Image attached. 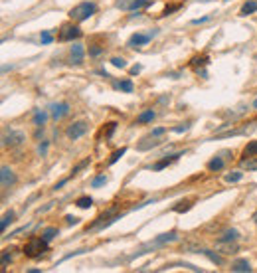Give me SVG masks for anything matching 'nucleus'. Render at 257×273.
I'll return each mask as SVG.
<instances>
[{"label": "nucleus", "mask_w": 257, "mask_h": 273, "mask_svg": "<svg viewBox=\"0 0 257 273\" xmlns=\"http://www.w3.org/2000/svg\"><path fill=\"white\" fill-rule=\"evenodd\" d=\"M174 240H178V232H176V230H172V232H168V234H160V236L154 238L152 242H148V244H144L142 248H138V250L130 256V260H134L136 256L148 254L150 250H156V248H160V246H164V244H168V242H174Z\"/></svg>", "instance_id": "1"}, {"label": "nucleus", "mask_w": 257, "mask_h": 273, "mask_svg": "<svg viewBox=\"0 0 257 273\" xmlns=\"http://www.w3.org/2000/svg\"><path fill=\"white\" fill-rule=\"evenodd\" d=\"M24 256L30 258V260H36V258H42L46 252H48V242L44 238H30L24 246Z\"/></svg>", "instance_id": "2"}, {"label": "nucleus", "mask_w": 257, "mask_h": 273, "mask_svg": "<svg viewBox=\"0 0 257 273\" xmlns=\"http://www.w3.org/2000/svg\"><path fill=\"white\" fill-rule=\"evenodd\" d=\"M95 4L93 2H79L77 6H73L71 10H69V18L73 20V22H83V20H87V18H91L93 14H95Z\"/></svg>", "instance_id": "3"}, {"label": "nucleus", "mask_w": 257, "mask_h": 273, "mask_svg": "<svg viewBox=\"0 0 257 273\" xmlns=\"http://www.w3.org/2000/svg\"><path fill=\"white\" fill-rule=\"evenodd\" d=\"M26 140V135L22 133V131H18V129H6L4 131V135H2V144L8 148H14V146H20L22 142Z\"/></svg>", "instance_id": "4"}, {"label": "nucleus", "mask_w": 257, "mask_h": 273, "mask_svg": "<svg viewBox=\"0 0 257 273\" xmlns=\"http://www.w3.org/2000/svg\"><path fill=\"white\" fill-rule=\"evenodd\" d=\"M152 2L150 0H117L115 6L119 10H125V12H136L140 8H148Z\"/></svg>", "instance_id": "5"}, {"label": "nucleus", "mask_w": 257, "mask_h": 273, "mask_svg": "<svg viewBox=\"0 0 257 273\" xmlns=\"http://www.w3.org/2000/svg\"><path fill=\"white\" fill-rule=\"evenodd\" d=\"M79 36H81L79 26H75V24H64L62 30H60V34H58V40L60 42H69V40H77Z\"/></svg>", "instance_id": "6"}, {"label": "nucleus", "mask_w": 257, "mask_h": 273, "mask_svg": "<svg viewBox=\"0 0 257 273\" xmlns=\"http://www.w3.org/2000/svg\"><path fill=\"white\" fill-rule=\"evenodd\" d=\"M85 133H87V123H85V121H75V123H73V125H69V127H67V131H65V135L69 136L71 140L81 138Z\"/></svg>", "instance_id": "7"}, {"label": "nucleus", "mask_w": 257, "mask_h": 273, "mask_svg": "<svg viewBox=\"0 0 257 273\" xmlns=\"http://www.w3.org/2000/svg\"><path fill=\"white\" fill-rule=\"evenodd\" d=\"M50 115H52L54 121H60L65 115H69V105L64 103V101L62 103H54V105H50Z\"/></svg>", "instance_id": "8"}, {"label": "nucleus", "mask_w": 257, "mask_h": 273, "mask_svg": "<svg viewBox=\"0 0 257 273\" xmlns=\"http://www.w3.org/2000/svg\"><path fill=\"white\" fill-rule=\"evenodd\" d=\"M0 178H2V188H12L14 184H16V174H14V170L10 168V166H2L0 168Z\"/></svg>", "instance_id": "9"}, {"label": "nucleus", "mask_w": 257, "mask_h": 273, "mask_svg": "<svg viewBox=\"0 0 257 273\" xmlns=\"http://www.w3.org/2000/svg\"><path fill=\"white\" fill-rule=\"evenodd\" d=\"M156 32H152V34H132L130 38H128L127 46L128 48H138V46H144V44H148L150 42V38L154 36Z\"/></svg>", "instance_id": "10"}, {"label": "nucleus", "mask_w": 257, "mask_h": 273, "mask_svg": "<svg viewBox=\"0 0 257 273\" xmlns=\"http://www.w3.org/2000/svg\"><path fill=\"white\" fill-rule=\"evenodd\" d=\"M232 272L234 273H250L252 272V266L248 260H236L232 262Z\"/></svg>", "instance_id": "11"}, {"label": "nucleus", "mask_w": 257, "mask_h": 273, "mask_svg": "<svg viewBox=\"0 0 257 273\" xmlns=\"http://www.w3.org/2000/svg\"><path fill=\"white\" fill-rule=\"evenodd\" d=\"M71 62L77 64V66L83 62V46L81 44H73L71 46Z\"/></svg>", "instance_id": "12"}, {"label": "nucleus", "mask_w": 257, "mask_h": 273, "mask_svg": "<svg viewBox=\"0 0 257 273\" xmlns=\"http://www.w3.org/2000/svg\"><path fill=\"white\" fill-rule=\"evenodd\" d=\"M238 238H240V232H238V230H226V232L218 238V242H220V244H230V242H236Z\"/></svg>", "instance_id": "13"}, {"label": "nucleus", "mask_w": 257, "mask_h": 273, "mask_svg": "<svg viewBox=\"0 0 257 273\" xmlns=\"http://www.w3.org/2000/svg\"><path fill=\"white\" fill-rule=\"evenodd\" d=\"M196 254H204L212 264H216V266H224L226 262H224V258L222 256H218V254H214V252H210V250H196Z\"/></svg>", "instance_id": "14"}, {"label": "nucleus", "mask_w": 257, "mask_h": 273, "mask_svg": "<svg viewBox=\"0 0 257 273\" xmlns=\"http://www.w3.org/2000/svg\"><path fill=\"white\" fill-rule=\"evenodd\" d=\"M182 154H184V152H176V154H168L166 158H162V160H158V162H156V164H154L152 168H154V170H162L164 166H168L170 162H174V160H176L178 156H182Z\"/></svg>", "instance_id": "15"}, {"label": "nucleus", "mask_w": 257, "mask_h": 273, "mask_svg": "<svg viewBox=\"0 0 257 273\" xmlns=\"http://www.w3.org/2000/svg\"><path fill=\"white\" fill-rule=\"evenodd\" d=\"M210 64V58L208 56H198V58H192L190 60V68H194V69H198L200 71V68H204V66H208Z\"/></svg>", "instance_id": "16"}, {"label": "nucleus", "mask_w": 257, "mask_h": 273, "mask_svg": "<svg viewBox=\"0 0 257 273\" xmlns=\"http://www.w3.org/2000/svg\"><path fill=\"white\" fill-rule=\"evenodd\" d=\"M240 166H242L244 170H257V158L256 156L242 158V160H240Z\"/></svg>", "instance_id": "17"}, {"label": "nucleus", "mask_w": 257, "mask_h": 273, "mask_svg": "<svg viewBox=\"0 0 257 273\" xmlns=\"http://www.w3.org/2000/svg\"><path fill=\"white\" fill-rule=\"evenodd\" d=\"M257 12V0H248L244 6H242V16H250V14H254Z\"/></svg>", "instance_id": "18"}, {"label": "nucleus", "mask_w": 257, "mask_h": 273, "mask_svg": "<svg viewBox=\"0 0 257 273\" xmlns=\"http://www.w3.org/2000/svg\"><path fill=\"white\" fill-rule=\"evenodd\" d=\"M224 164H226V160H224L222 156H214V158L208 162V168L216 172V170H222V168H224Z\"/></svg>", "instance_id": "19"}, {"label": "nucleus", "mask_w": 257, "mask_h": 273, "mask_svg": "<svg viewBox=\"0 0 257 273\" xmlns=\"http://www.w3.org/2000/svg\"><path fill=\"white\" fill-rule=\"evenodd\" d=\"M46 119H48V113L42 111V109H36V113H34V125H36V127H42V125L46 123Z\"/></svg>", "instance_id": "20"}, {"label": "nucleus", "mask_w": 257, "mask_h": 273, "mask_svg": "<svg viewBox=\"0 0 257 273\" xmlns=\"http://www.w3.org/2000/svg\"><path fill=\"white\" fill-rule=\"evenodd\" d=\"M113 85H115L117 89L125 91V93H130V91H132V81H130V79H125V81H115Z\"/></svg>", "instance_id": "21"}, {"label": "nucleus", "mask_w": 257, "mask_h": 273, "mask_svg": "<svg viewBox=\"0 0 257 273\" xmlns=\"http://www.w3.org/2000/svg\"><path fill=\"white\" fill-rule=\"evenodd\" d=\"M256 154H257V140H252V142H248V146L244 148V158L256 156Z\"/></svg>", "instance_id": "22"}, {"label": "nucleus", "mask_w": 257, "mask_h": 273, "mask_svg": "<svg viewBox=\"0 0 257 273\" xmlns=\"http://www.w3.org/2000/svg\"><path fill=\"white\" fill-rule=\"evenodd\" d=\"M58 234H60V230H58V228H46V230L42 232V238H44L46 242H52Z\"/></svg>", "instance_id": "23"}, {"label": "nucleus", "mask_w": 257, "mask_h": 273, "mask_svg": "<svg viewBox=\"0 0 257 273\" xmlns=\"http://www.w3.org/2000/svg\"><path fill=\"white\" fill-rule=\"evenodd\" d=\"M152 119H154V111H152V109H148V111H144V113H140V115H138L136 123H148V121H152Z\"/></svg>", "instance_id": "24"}, {"label": "nucleus", "mask_w": 257, "mask_h": 273, "mask_svg": "<svg viewBox=\"0 0 257 273\" xmlns=\"http://www.w3.org/2000/svg\"><path fill=\"white\" fill-rule=\"evenodd\" d=\"M77 208H91L93 206V200L89 198V196H81V198H77Z\"/></svg>", "instance_id": "25"}, {"label": "nucleus", "mask_w": 257, "mask_h": 273, "mask_svg": "<svg viewBox=\"0 0 257 273\" xmlns=\"http://www.w3.org/2000/svg\"><path fill=\"white\" fill-rule=\"evenodd\" d=\"M10 222H14V212H6L4 216H2V222H0V228H2V232L8 228V224Z\"/></svg>", "instance_id": "26"}, {"label": "nucleus", "mask_w": 257, "mask_h": 273, "mask_svg": "<svg viewBox=\"0 0 257 273\" xmlns=\"http://www.w3.org/2000/svg\"><path fill=\"white\" fill-rule=\"evenodd\" d=\"M115 129H117V123H107V127L101 129V135H105V138H109L115 133Z\"/></svg>", "instance_id": "27"}, {"label": "nucleus", "mask_w": 257, "mask_h": 273, "mask_svg": "<svg viewBox=\"0 0 257 273\" xmlns=\"http://www.w3.org/2000/svg\"><path fill=\"white\" fill-rule=\"evenodd\" d=\"M242 178H244V172H242V170H236V172H232V174L226 176V182H240Z\"/></svg>", "instance_id": "28"}, {"label": "nucleus", "mask_w": 257, "mask_h": 273, "mask_svg": "<svg viewBox=\"0 0 257 273\" xmlns=\"http://www.w3.org/2000/svg\"><path fill=\"white\" fill-rule=\"evenodd\" d=\"M190 208H192V202L186 200V202H178V206H174V212H180V214H182V212H188Z\"/></svg>", "instance_id": "29"}, {"label": "nucleus", "mask_w": 257, "mask_h": 273, "mask_svg": "<svg viewBox=\"0 0 257 273\" xmlns=\"http://www.w3.org/2000/svg\"><path fill=\"white\" fill-rule=\"evenodd\" d=\"M125 152H127V148H125V146H123V148H119V150H115V152L111 154V158H109V164H115V162H117V160H119Z\"/></svg>", "instance_id": "30"}, {"label": "nucleus", "mask_w": 257, "mask_h": 273, "mask_svg": "<svg viewBox=\"0 0 257 273\" xmlns=\"http://www.w3.org/2000/svg\"><path fill=\"white\" fill-rule=\"evenodd\" d=\"M12 262V254H10V250H4L2 252V272L6 270V266Z\"/></svg>", "instance_id": "31"}, {"label": "nucleus", "mask_w": 257, "mask_h": 273, "mask_svg": "<svg viewBox=\"0 0 257 273\" xmlns=\"http://www.w3.org/2000/svg\"><path fill=\"white\" fill-rule=\"evenodd\" d=\"M87 164H89V158H85V160H81V162H79V164H77V166H75V168H73V170H71V174H69V176H67V178H73V176H75V174H77V172H79V170H81V168H85V166H87Z\"/></svg>", "instance_id": "32"}, {"label": "nucleus", "mask_w": 257, "mask_h": 273, "mask_svg": "<svg viewBox=\"0 0 257 273\" xmlns=\"http://www.w3.org/2000/svg\"><path fill=\"white\" fill-rule=\"evenodd\" d=\"M107 182V176L105 174H101V176H97V178H93V182H91V186L93 188H99V186H103Z\"/></svg>", "instance_id": "33"}, {"label": "nucleus", "mask_w": 257, "mask_h": 273, "mask_svg": "<svg viewBox=\"0 0 257 273\" xmlns=\"http://www.w3.org/2000/svg\"><path fill=\"white\" fill-rule=\"evenodd\" d=\"M214 18V14H208V16H202V18H196V20H192V24L196 26V24H204V22H208V20H212Z\"/></svg>", "instance_id": "34"}, {"label": "nucleus", "mask_w": 257, "mask_h": 273, "mask_svg": "<svg viewBox=\"0 0 257 273\" xmlns=\"http://www.w3.org/2000/svg\"><path fill=\"white\" fill-rule=\"evenodd\" d=\"M40 40H42V44H52V34L50 32H42V36H40Z\"/></svg>", "instance_id": "35"}, {"label": "nucleus", "mask_w": 257, "mask_h": 273, "mask_svg": "<svg viewBox=\"0 0 257 273\" xmlns=\"http://www.w3.org/2000/svg\"><path fill=\"white\" fill-rule=\"evenodd\" d=\"M111 64H113L115 68H125V66H127V62H125L123 58H113V60H111Z\"/></svg>", "instance_id": "36"}, {"label": "nucleus", "mask_w": 257, "mask_h": 273, "mask_svg": "<svg viewBox=\"0 0 257 273\" xmlns=\"http://www.w3.org/2000/svg\"><path fill=\"white\" fill-rule=\"evenodd\" d=\"M48 146H50V142H48V140H44V142L38 146V152H40L42 156H46V154H48Z\"/></svg>", "instance_id": "37"}, {"label": "nucleus", "mask_w": 257, "mask_h": 273, "mask_svg": "<svg viewBox=\"0 0 257 273\" xmlns=\"http://www.w3.org/2000/svg\"><path fill=\"white\" fill-rule=\"evenodd\" d=\"M180 8V4H172V6H166L164 8V12H162V16H168L170 12H174V10H178Z\"/></svg>", "instance_id": "38"}, {"label": "nucleus", "mask_w": 257, "mask_h": 273, "mask_svg": "<svg viewBox=\"0 0 257 273\" xmlns=\"http://www.w3.org/2000/svg\"><path fill=\"white\" fill-rule=\"evenodd\" d=\"M101 52H103V48H99V46H93V48H89V56H93V58H95V56H99Z\"/></svg>", "instance_id": "39"}, {"label": "nucleus", "mask_w": 257, "mask_h": 273, "mask_svg": "<svg viewBox=\"0 0 257 273\" xmlns=\"http://www.w3.org/2000/svg\"><path fill=\"white\" fill-rule=\"evenodd\" d=\"M166 133V129L164 127H158V129H154L152 133H150V136H160V135H164Z\"/></svg>", "instance_id": "40"}, {"label": "nucleus", "mask_w": 257, "mask_h": 273, "mask_svg": "<svg viewBox=\"0 0 257 273\" xmlns=\"http://www.w3.org/2000/svg\"><path fill=\"white\" fill-rule=\"evenodd\" d=\"M186 129H188V123H186V125H184V127H174V129H172V131H174V133H184V131H186Z\"/></svg>", "instance_id": "41"}, {"label": "nucleus", "mask_w": 257, "mask_h": 273, "mask_svg": "<svg viewBox=\"0 0 257 273\" xmlns=\"http://www.w3.org/2000/svg\"><path fill=\"white\" fill-rule=\"evenodd\" d=\"M65 220H67V224H77L79 222L75 216H65Z\"/></svg>", "instance_id": "42"}, {"label": "nucleus", "mask_w": 257, "mask_h": 273, "mask_svg": "<svg viewBox=\"0 0 257 273\" xmlns=\"http://www.w3.org/2000/svg\"><path fill=\"white\" fill-rule=\"evenodd\" d=\"M140 71V66H134V68H130V75H136Z\"/></svg>", "instance_id": "43"}, {"label": "nucleus", "mask_w": 257, "mask_h": 273, "mask_svg": "<svg viewBox=\"0 0 257 273\" xmlns=\"http://www.w3.org/2000/svg\"><path fill=\"white\" fill-rule=\"evenodd\" d=\"M254 107H256V109H257V99H256V101H254Z\"/></svg>", "instance_id": "44"}, {"label": "nucleus", "mask_w": 257, "mask_h": 273, "mask_svg": "<svg viewBox=\"0 0 257 273\" xmlns=\"http://www.w3.org/2000/svg\"><path fill=\"white\" fill-rule=\"evenodd\" d=\"M254 220H256V224H257V212H256V216H254Z\"/></svg>", "instance_id": "45"}, {"label": "nucleus", "mask_w": 257, "mask_h": 273, "mask_svg": "<svg viewBox=\"0 0 257 273\" xmlns=\"http://www.w3.org/2000/svg\"><path fill=\"white\" fill-rule=\"evenodd\" d=\"M200 2H208V0H200Z\"/></svg>", "instance_id": "46"}, {"label": "nucleus", "mask_w": 257, "mask_h": 273, "mask_svg": "<svg viewBox=\"0 0 257 273\" xmlns=\"http://www.w3.org/2000/svg\"><path fill=\"white\" fill-rule=\"evenodd\" d=\"M226 2H230V0H226Z\"/></svg>", "instance_id": "47"}]
</instances>
